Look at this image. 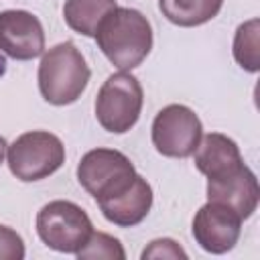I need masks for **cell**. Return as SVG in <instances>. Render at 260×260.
Segmentation results:
<instances>
[{"label":"cell","instance_id":"18","mask_svg":"<svg viewBox=\"0 0 260 260\" xmlns=\"http://www.w3.org/2000/svg\"><path fill=\"white\" fill-rule=\"evenodd\" d=\"M140 258L142 260H150V258H187V252L173 238H158V240H152L142 250Z\"/></svg>","mask_w":260,"mask_h":260},{"label":"cell","instance_id":"6","mask_svg":"<svg viewBox=\"0 0 260 260\" xmlns=\"http://www.w3.org/2000/svg\"><path fill=\"white\" fill-rule=\"evenodd\" d=\"M75 173L79 185L98 203L124 191L136 177L130 158L114 148H93L85 152Z\"/></svg>","mask_w":260,"mask_h":260},{"label":"cell","instance_id":"9","mask_svg":"<svg viewBox=\"0 0 260 260\" xmlns=\"http://www.w3.org/2000/svg\"><path fill=\"white\" fill-rule=\"evenodd\" d=\"M0 51L16 61H32L45 53V30L28 10L0 12Z\"/></svg>","mask_w":260,"mask_h":260},{"label":"cell","instance_id":"11","mask_svg":"<svg viewBox=\"0 0 260 260\" xmlns=\"http://www.w3.org/2000/svg\"><path fill=\"white\" fill-rule=\"evenodd\" d=\"M152 187L150 183L136 173L134 181L124 189L120 191L118 195L110 197V199H104L100 201V211L102 215L118 225V228H134L138 225L150 211L152 207Z\"/></svg>","mask_w":260,"mask_h":260},{"label":"cell","instance_id":"16","mask_svg":"<svg viewBox=\"0 0 260 260\" xmlns=\"http://www.w3.org/2000/svg\"><path fill=\"white\" fill-rule=\"evenodd\" d=\"M77 258L81 260H124L126 252L124 246L120 244L118 238L106 234V232H91V236L87 238V242L75 252Z\"/></svg>","mask_w":260,"mask_h":260},{"label":"cell","instance_id":"3","mask_svg":"<svg viewBox=\"0 0 260 260\" xmlns=\"http://www.w3.org/2000/svg\"><path fill=\"white\" fill-rule=\"evenodd\" d=\"M6 162L18 181H41L61 169L65 162V146L53 132L30 130L8 144Z\"/></svg>","mask_w":260,"mask_h":260},{"label":"cell","instance_id":"15","mask_svg":"<svg viewBox=\"0 0 260 260\" xmlns=\"http://www.w3.org/2000/svg\"><path fill=\"white\" fill-rule=\"evenodd\" d=\"M258 37H260V20L258 18H250V20L242 22L234 35V45H232L234 59L242 69H246L250 73H256L260 67Z\"/></svg>","mask_w":260,"mask_h":260},{"label":"cell","instance_id":"14","mask_svg":"<svg viewBox=\"0 0 260 260\" xmlns=\"http://www.w3.org/2000/svg\"><path fill=\"white\" fill-rule=\"evenodd\" d=\"M223 0H158L162 16L177 26H201L215 18Z\"/></svg>","mask_w":260,"mask_h":260},{"label":"cell","instance_id":"10","mask_svg":"<svg viewBox=\"0 0 260 260\" xmlns=\"http://www.w3.org/2000/svg\"><path fill=\"white\" fill-rule=\"evenodd\" d=\"M258 179L246 162L223 177L207 179V201H217L232 207L242 219L252 217L258 207Z\"/></svg>","mask_w":260,"mask_h":260},{"label":"cell","instance_id":"7","mask_svg":"<svg viewBox=\"0 0 260 260\" xmlns=\"http://www.w3.org/2000/svg\"><path fill=\"white\" fill-rule=\"evenodd\" d=\"M152 144L169 158L193 156L203 136L199 116L185 104L165 106L152 120Z\"/></svg>","mask_w":260,"mask_h":260},{"label":"cell","instance_id":"17","mask_svg":"<svg viewBox=\"0 0 260 260\" xmlns=\"http://www.w3.org/2000/svg\"><path fill=\"white\" fill-rule=\"evenodd\" d=\"M26 254L20 234L8 225H0V260H22Z\"/></svg>","mask_w":260,"mask_h":260},{"label":"cell","instance_id":"19","mask_svg":"<svg viewBox=\"0 0 260 260\" xmlns=\"http://www.w3.org/2000/svg\"><path fill=\"white\" fill-rule=\"evenodd\" d=\"M6 148H8V144H6L4 136H0V162H2V160H4V156H6Z\"/></svg>","mask_w":260,"mask_h":260},{"label":"cell","instance_id":"12","mask_svg":"<svg viewBox=\"0 0 260 260\" xmlns=\"http://www.w3.org/2000/svg\"><path fill=\"white\" fill-rule=\"evenodd\" d=\"M193 154H195V167L207 179L223 177L244 165L238 144L221 132H209L201 136L199 146L195 148Z\"/></svg>","mask_w":260,"mask_h":260},{"label":"cell","instance_id":"5","mask_svg":"<svg viewBox=\"0 0 260 260\" xmlns=\"http://www.w3.org/2000/svg\"><path fill=\"white\" fill-rule=\"evenodd\" d=\"M89 215L73 201L55 199L45 203L37 213V234L41 242L63 254H75L91 236Z\"/></svg>","mask_w":260,"mask_h":260},{"label":"cell","instance_id":"2","mask_svg":"<svg viewBox=\"0 0 260 260\" xmlns=\"http://www.w3.org/2000/svg\"><path fill=\"white\" fill-rule=\"evenodd\" d=\"M91 77V69L81 51L71 43H59L43 53L39 63V91L53 106H67L81 98Z\"/></svg>","mask_w":260,"mask_h":260},{"label":"cell","instance_id":"1","mask_svg":"<svg viewBox=\"0 0 260 260\" xmlns=\"http://www.w3.org/2000/svg\"><path fill=\"white\" fill-rule=\"evenodd\" d=\"M98 49L120 71L138 67L152 49V26L148 18L128 6H116L98 26Z\"/></svg>","mask_w":260,"mask_h":260},{"label":"cell","instance_id":"13","mask_svg":"<svg viewBox=\"0 0 260 260\" xmlns=\"http://www.w3.org/2000/svg\"><path fill=\"white\" fill-rule=\"evenodd\" d=\"M116 6V0H65L63 18L71 30L83 37H95L100 22Z\"/></svg>","mask_w":260,"mask_h":260},{"label":"cell","instance_id":"8","mask_svg":"<svg viewBox=\"0 0 260 260\" xmlns=\"http://www.w3.org/2000/svg\"><path fill=\"white\" fill-rule=\"evenodd\" d=\"M242 221L244 219L232 207L217 201H207L195 213L191 232L201 250L209 254H225L238 244Z\"/></svg>","mask_w":260,"mask_h":260},{"label":"cell","instance_id":"4","mask_svg":"<svg viewBox=\"0 0 260 260\" xmlns=\"http://www.w3.org/2000/svg\"><path fill=\"white\" fill-rule=\"evenodd\" d=\"M144 93L140 81L130 71L112 73L95 98V118L112 134L128 132L140 118Z\"/></svg>","mask_w":260,"mask_h":260}]
</instances>
